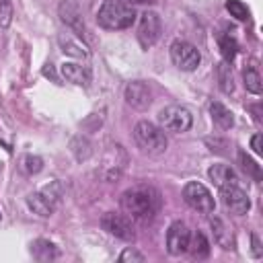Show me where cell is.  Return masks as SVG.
I'll return each mask as SVG.
<instances>
[{
    "label": "cell",
    "mask_w": 263,
    "mask_h": 263,
    "mask_svg": "<svg viewBox=\"0 0 263 263\" xmlns=\"http://www.w3.org/2000/svg\"><path fill=\"white\" fill-rule=\"evenodd\" d=\"M132 2L134 4H154L156 0H127V4H132Z\"/></svg>",
    "instance_id": "obj_33"
},
{
    "label": "cell",
    "mask_w": 263,
    "mask_h": 263,
    "mask_svg": "<svg viewBox=\"0 0 263 263\" xmlns=\"http://www.w3.org/2000/svg\"><path fill=\"white\" fill-rule=\"evenodd\" d=\"M251 148H253L255 154H261V152H263V148H261V134H255V136L251 138Z\"/></svg>",
    "instance_id": "obj_31"
},
{
    "label": "cell",
    "mask_w": 263,
    "mask_h": 263,
    "mask_svg": "<svg viewBox=\"0 0 263 263\" xmlns=\"http://www.w3.org/2000/svg\"><path fill=\"white\" fill-rule=\"evenodd\" d=\"M210 115H212L214 123H216L218 127H222V129H230L232 123H234L232 111H230L228 107H224L222 103H218V101H212V103H210Z\"/></svg>",
    "instance_id": "obj_18"
},
{
    "label": "cell",
    "mask_w": 263,
    "mask_h": 263,
    "mask_svg": "<svg viewBox=\"0 0 263 263\" xmlns=\"http://www.w3.org/2000/svg\"><path fill=\"white\" fill-rule=\"evenodd\" d=\"M226 10L230 12V16H234L238 21H247L249 18V8L240 0H228L226 2Z\"/></svg>",
    "instance_id": "obj_27"
},
{
    "label": "cell",
    "mask_w": 263,
    "mask_h": 263,
    "mask_svg": "<svg viewBox=\"0 0 263 263\" xmlns=\"http://www.w3.org/2000/svg\"><path fill=\"white\" fill-rule=\"evenodd\" d=\"M119 203L127 216L138 218V220H150L158 214L162 199H160L158 189H154L150 185H136L121 193Z\"/></svg>",
    "instance_id": "obj_1"
},
{
    "label": "cell",
    "mask_w": 263,
    "mask_h": 263,
    "mask_svg": "<svg viewBox=\"0 0 263 263\" xmlns=\"http://www.w3.org/2000/svg\"><path fill=\"white\" fill-rule=\"evenodd\" d=\"M189 238H191V232L187 228L185 222L177 220L168 226L166 230V249L171 255H183L189 247Z\"/></svg>",
    "instance_id": "obj_12"
},
{
    "label": "cell",
    "mask_w": 263,
    "mask_h": 263,
    "mask_svg": "<svg viewBox=\"0 0 263 263\" xmlns=\"http://www.w3.org/2000/svg\"><path fill=\"white\" fill-rule=\"evenodd\" d=\"M60 72H62V76H64L68 82H72V84L86 86V84L90 82V70H88V66L74 64V62H66V64H62Z\"/></svg>",
    "instance_id": "obj_13"
},
{
    "label": "cell",
    "mask_w": 263,
    "mask_h": 263,
    "mask_svg": "<svg viewBox=\"0 0 263 263\" xmlns=\"http://www.w3.org/2000/svg\"><path fill=\"white\" fill-rule=\"evenodd\" d=\"M242 76H245V86H247V90L253 92V95H259V92H261V76H259V72H257L255 68H247Z\"/></svg>",
    "instance_id": "obj_26"
},
{
    "label": "cell",
    "mask_w": 263,
    "mask_h": 263,
    "mask_svg": "<svg viewBox=\"0 0 263 263\" xmlns=\"http://www.w3.org/2000/svg\"><path fill=\"white\" fill-rule=\"evenodd\" d=\"M144 259H146V257H144L140 251L132 249V247H127V249H125V251L119 255V261H123V263H125V261H138V263H142Z\"/></svg>",
    "instance_id": "obj_29"
},
{
    "label": "cell",
    "mask_w": 263,
    "mask_h": 263,
    "mask_svg": "<svg viewBox=\"0 0 263 263\" xmlns=\"http://www.w3.org/2000/svg\"><path fill=\"white\" fill-rule=\"evenodd\" d=\"M216 78H218V86H220L222 92L230 95L234 90V74H232V68L226 62H220L216 66Z\"/></svg>",
    "instance_id": "obj_20"
},
{
    "label": "cell",
    "mask_w": 263,
    "mask_h": 263,
    "mask_svg": "<svg viewBox=\"0 0 263 263\" xmlns=\"http://www.w3.org/2000/svg\"><path fill=\"white\" fill-rule=\"evenodd\" d=\"M0 218H2V214H0Z\"/></svg>",
    "instance_id": "obj_34"
},
{
    "label": "cell",
    "mask_w": 263,
    "mask_h": 263,
    "mask_svg": "<svg viewBox=\"0 0 263 263\" xmlns=\"http://www.w3.org/2000/svg\"><path fill=\"white\" fill-rule=\"evenodd\" d=\"M123 99L125 103L132 107V109H138V111H144L150 107L152 103V90L146 82L142 80H132L125 84L123 88Z\"/></svg>",
    "instance_id": "obj_10"
},
{
    "label": "cell",
    "mask_w": 263,
    "mask_h": 263,
    "mask_svg": "<svg viewBox=\"0 0 263 263\" xmlns=\"http://www.w3.org/2000/svg\"><path fill=\"white\" fill-rule=\"evenodd\" d=\"M220 197H222L224 208L234 216H242V214H247L251 210V199L238 185L222 187L220 189Z\"/></svg>",
    "instance_id": "obj_11"
},
{
    "label": "cell",
    "mask_w": 263,
    "mask_h": 263,
    "mask_svg": "<svg viewBox=\"0 0 263 263\" xmlns=\"http://www.w3.org/2000/svg\"><path fill=\"white\" fill-rule=\"evenodd\" d=\"M43 74H45V76H51L53 80H58V76H55V72H53V68H51V64H47V66L43 68Z\"/></svg>",
    "instance_id": "obj_32"
},
{
    "label": "cell",
    "mask_w": 263,
    "mask_h": 263,
    "mask_svg": "<svg viewBox=\"0 0 263 263\" xmlns=\"http://www.w3.org/2000/svg\"><path fill=\"white\" fill-rule=\"evenodd\" d=\"M58 16H60V21L72 33H76V37L84 39L86 25H84V16H82V10H80V6H78L76 0H62L60 6H58Z\"/></svg>",
    "instance_id": "obj_9"
},
{
    "label": "cell",
    "mask_w": 263,
    "mask_h": 263,
    "mask_svg": "<svg viewBox=\"0 0 263 263\" xmlns=\"http://www.w3.org/2000/svg\"><path fill=\"white\" fill-rule=\"evenodd\" d=\"M187 251H191V255H193L195 259H205V257L210 255V242H208L205 234H203V232H195V234L189 238Z\"/></svg>",
    "instance_id": "obj_21"
},
{
    "label": "cell",
    "mask_w": 263,
    "mask_h": 263,
    "mask_svg": "<svg viewBox=\"0 0 263 263\" xmlns=\"http://www.w3.org/2000/svg\"><path fill=\"white\" fill-rule=\"evenodd\" d=\"M210 179L222 189V187H230V185H238V175L234 173L232 166L228 164H212L208 171Z\"/></svg>",
    "instance_id": "obj_14"
},
{
    "label": "cell",
    "mask_w": 263,
    "mask_h": 263,
    "mask_svg": "<svg viewBox=\"0 0 263 263\" xmlns=\"http://www.w3.org/2000/svg\"><path fill=\"white\" fill-rule=\"evenodd\" d=\"M58 43H60V47H62V51H64L66 55L82 58V60L88 58V49H86L82 43H78L76 39H72L70 35H60V37H58Z\"/></svg>",
    "instance_id": "obj_19"
},
{
    "label": "cell",
    "mask_w": 263,
    "mask_h": 263,
    "mask_svg": "<svg viewBox=\"0 0 263 263\" xmlns=\"http://www.w3.org/2000/svg\"><path fill=\"white\" fill-rule=\"evenodd\" d=\"M134 140L138 144L140 150L148 152V154H160L166 150V136L162 132V127L150 123V121H138L134 127Z\"/></svg>",
    "instance_id": "obj_3"
},
{
    "label": "cell",
    "mask_w": 263,
    "mask_h": 263,
    "mask_svg": "<svg viewBox=\"0 0 263 263\" xmlns=\"http://www.w3.org/2000/svg\"><path fill=\"white\" fill-rule=\"evenodd\" d=\"M101 228L105 232H109L111 236L121 238V240H134V236H136L132 220L125 214H115V212L103 214L101 216Z\"/></svg>",
    "instance_id": "obj_8"
},
{
    "label": "cell",
    "mask_w": 263,
    "mask_h": 263,
    "mask_svg": "<svg viewBox=\"0 0 263 263\" xmlns=\"http://www.w3.org/2000/svg\"><path fill=\"white\" fill-rule=\"evenodd\" d=\"M251 242H253V255L259 259L263 255V249H261V242H259V236L257 234H251Z\"/></svg>",
    "instance_id": "obj_30"
},
{
    "label": "cell",
    "mask_w": 263,
    "mask_h": 263,
    "mask_svg": "<svg viewBox=\"0 0 263 263\" xmlns=\"http://www.w3.org/2000/svg\"><path fill=\"white\" fill-rule=\"evenodd\" d=\"M218 43H220L222 58H224L226 62H232L234 55H236V51H238V43H236V39L230 37V35H220V37H218Z\"/></svg>",
    "instance_id": "obj_23"
},
{
    "label": "cell",
    "mask_w": 263,
    "mask_h": 263,
    "mask_svg": "<svg viewBox=\"0 0 263 263\" xmlns=\"http://www.w3.org/2000/svg\"><path fill=\"white\" fill-rule=\"evenodd\" d=\"M70 150L72 154L76 156V160H86L90 156V142L84 138V136H76L72 142H70Z\"/></svg>",
    "instance_id": "obj_24"
},
{
    "label": "cell",
    "mask_w": 263,
    "mask_h": 263,
    "mask_svg": "<svg viewBox=\"0 0 263 263\" xmlns=\"http://www.w3.org/2000/svg\"><path fill=\"white\" fill-rule=\"evenodd\" d=\"M27 205L33 214L41 216V218H49L53 212H55V203L43 193V191H37V193H31L27 195Z\"/></svg>",
    "instance_id": "obj_15"
},
{
    "label": "cell",
    "mask_w": 263,
    "mask_h": 263,
    "mask_svg": "<svg viewBox=\"0 0 263 263\" xmlns=\"http://www.w3.org/2000/svg\"><path fill=\"white\" fill-rule=\"evenodd\" d=\"M31 255L37 261H53V259L60 257V251H58V247L51 240L37 238V240L31 242Z\"/></svg>",
    "instance_id": "obj_17"
},
{
    "label": "cell",
    "mask_w": 263,
    "mask_h": 263,
    "mask_svg": "<svg viewBox=\"0 0 263 263\" xmlns=\"http://www.w3.org/2000/svg\"><path fill=\"white\" fill-rule=\"evenodd\" d=\"M171 60L177 68L185 70V72H193L199 62H201V55L197 51V47L189 41H183V39H177L173 41L171 45Z\"/></svg>",
    "instance_id": "obj_6"
},
{
    "label": "cell",
    "mask_w": 263,
    "mask_h": 263,
    "mask_svg": "<svg viewBox=\"0 0 263 263\" xmlns=\"http://www.w3.org/2000/svg\"><path fill=\"white\" fill-rule=\"evenodd\" d=\"M158 123H160L162 129L175 132V134H183V132H187L191 127L193 115H191L189 109H185L181 105H166L158 113Z\"/></svg>",
    "instance_id": "obj_4"
},
{
    "label": "cell",
    "mask_w": 263,
    "mask_h": 263,
    "mask_svg": "<svg viewBox=\"0 0 263 263\" xmlns=\"http://www.w3.org/2000/svg\"><path fill=\"white\" fill-rule=\"evenodd\" d=\"M210 226H212V232H214V240H216V245L218 247H222L224 251H230V249H234V236H232V232L226 228V224L220 220V218H212L210 220Z\"/></svg>",
    "instance_id": "obj_16"
},
{
    "label": "cell",
    "mask_w": 263,
    "mask_h": 263,
    "mask_svg": "<svg viewBox=\"0 0 263 263\" xmlns=\"http://www.w3.org/2000/svg\"><path fill=\"white\" fill-rule=\"evenodd\" d=\"M18 168L25 175H37L43 168V158L41 156H35V154H23L18 158Z\"/></svg>",
    "instance_id": "obj_22"
},
{
    "label": "cell",
    "mask_w": 263,
    "mask_h": 263,
    "mask_svg": "<svg viewBox=\"0 0 263 263\" xmlns=\"http://www.w3.org/2000/svg\"><path fill=\"white\" fill-rule=\"evenodd\" d=\"M12 21V6L10 0H0V27H8Z\"/></svg>",
    "instance_id": "obj_28"
},
{
    "label": "cell",
    "mask_w": 263,
    "mask_h": 263,
    "mask_svg": "<svg viewBox=\"0 0 263 263\" xmlns=\"http://www.w3.org/2000/svg\"><path fill=\"white\" fill-rule=\"evenodd\" d=\"M136 21V10L127 2L119 0H105L97 10V23L109 31H121L132 27Z\"/></svg>",
    "instance_id": "obj_2"
},
{
    "label": "cell",
    "mask_w": 263,
    "mask_h": 263,
    "mask_svg": "<svg viewBox=\"0 0 263 263\" xmlns=\"http://www.w3.org/2000/svg\"><path fill=\"white\" fill-rule=\"evenodd\" d=\"M238 162H240V166H242V171H245L247 175H251L255 181H261V168H259V164H257L249 154H245L242 150L238 152Z\"/></svg>",
    "instance_id": "obj_25"
},
{
    "label": "cell",
    "mask_w": 263,
    "mask_h": 263,
    "mask_svg": "<svg viewBox=\"0 0 263 263\" xmlns=\"http://www.w3.org/2000/svg\"><path fill=\"white\" fill-rule=\"evenodd\" d=\"M160 33H162V23H160V16L154 12V10H144L140 14V25H138V41L144 49L152 47L158 39H160Z\"/></svg>",
    "instance_id": "obj_7"
},
{
    "label": "cell",
    "mask_w": 263,
    "mask_h": 263,
    "mask_svg": "<svg viewBox=\"0 0 263 263\" xmlns=\"http://www.w3.org/2000/svg\"><path fill=\"white\" fill-rule=\"evenodd\" d=\"M183 199L191 210H195L199 214H212L216 208V201H214V195L210 193V189L197 181H189L183 187Z\"/></svg>",
    "instance_id": "obj_5"
}]
</instances>
